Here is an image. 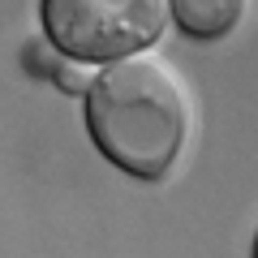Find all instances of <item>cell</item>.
<instances>
[{
  "instance_id": "obj_3",
  "label": "cell",
  "mask_w": 258,
  "mask_h": 258,
  "mask_svg": "<svg viewBox=\"0 0 258 258\" xmlns=\"http://www.w3.org/2000/svg\"><path fill=\"white\" fill-rule=\"evenodd\" d=\"M181 35L198 39V43H215V39H228L241 26L249 0H168Z\"/></svg>"
},
{
  "instance_id": "obj_1",
  "label": "cell",
  "mask_w": 258,
  "mask_h": 258,
  "mask_svg": "<svg viewBox=\"0 0 258 258\" xmlns=\"http://www.w3.org/2000/svg\"><path fill=\"white\" fill-rule=\"evenodd\" d=\"M189 95L159 56H120L86 86V129L103 159L138 181H164L189 142Z\"/></svg>"
},
{
  "instance_id": "obj_4",
  "label": "cell",
  "mask_w": 258,
  "mask_h": 258,
  "mask_svg": "<svg viewBox=\"0 0 258 258\" xmlns=\"http://www.w3.org/2000/svg\"><path fill=\"white\" fill-rule=\"evenodd\" d=\"M254 258H258V237H254Z\"/></svg>"
},
{
  "instance_id": "obj_2",
  "label": "cell",
  "mask_w": 258,
  "mask_h": 258,
  "mask_svg": "<svg viewBox=\"0 0 258 258\" xmlns=\"http://www.w3.org/2000/svg\"><path fill=\"white\" fill-rule=\"evenodd\" d=\"M168 0H39L47 43L78 64H112L164 35Z\"/></svg>"
}]
</instances>
